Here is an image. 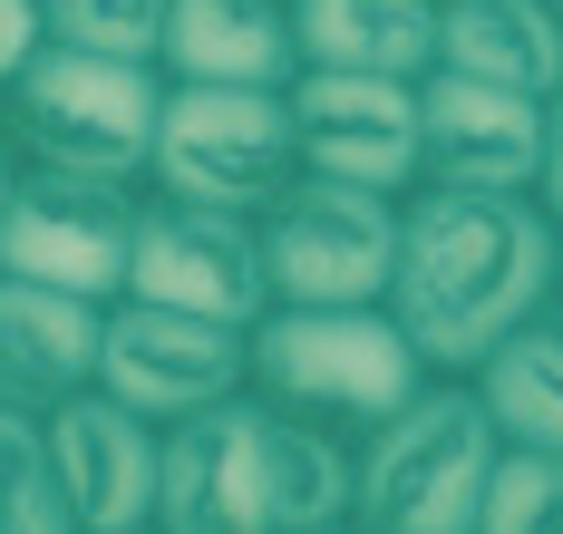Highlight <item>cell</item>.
<instances>
[{"instance_id": "d6986e66", "label": "cell", "mask_w": 563, "mask_h": 534, "mask_svg": "<svg viewBox=\"0 0 563 534\" xmlns=\"http://www.w3.org/2000/svg\"><path fill=\"white\" fill-rule=\"evenodd\" d=\"M0 534H78L49 467V427L30 409H0Z\"/></svg>"}, {"instance_id": "44dd1931", "label": "cell", "mask_w": 563, "mask_h": 534, "mask_svg": "<svg viewBox=\"0 0 563 534\" xmlns=\"http://www.w3.org/2000/svg\"><path fill=\"white\" fill-rule=\"evenodd\" d=\"M476 534H563V457L554 447H506L496 457Z\"/></svg>"}, {"instance_id": "ac0fdd59", "label": "cell", "mask_w": 563, "mask_h": 534, "mask_svg": "<svg viewBox=\"0 0 563 534\" xmlns=\"http://www.w3.org/2000/svg\"><path fill=\"white\" fill-rule=\"evenodd\" d=\"M466 379H476V399H486L506 447H554L563 457V301H544L534 321H515Z\"/></svg>"}, {"instance_id": "9a60e30c", "label": "cell", "mask_w": 563, "mask_h": 534, "mask_svg": "<svg viewBox=\"0 0 563 534\" xmlns=\"http://www.w3.org/2000/svg\"><path fill=\"white\" fill-rule=\"evenodd\" d=\"M175 88H291L301 40L291 0H166V59Z\"/></svg>"}, {"instance_id": "30bf717a", "label": "cell", "mask_w": 563, "mask_h": 534, "mask_svg": "<svg viewBox=\"0 0 563 534\" xmlns=\"http://www.w3.org/2000/svg\"><path fill=\"white\" fill-rule=\"evenodd\" d=\"M136 204L126 185H88V176H30L0 204V272L49 282L78 301H117L126 292V253H136Z\"/></svg>"}, {"instance_id": "603a6c76", "label": "cell", "mask_w": 563, "mask_h": 534, "mask_svg": "<svg viewBox=\"0 0 563 534\" xmlns=\"http://www.w3.org/2000/svg\"><path fill=\"white\" fill-rule=\"evenodd\" d=\"M544 204H554V224H563V88L544 98Z\"/></svg>"}, {"instance_id": "ffe728a7", "label": "cell", "mask_w": 563, "mask_h": 534, "mask_svg": "<svg viewBox=\"0 0 563 534\" xmlns=\"http://www.w3.org/2000/svg\"><path fill=\"white\" fill-rule=\"evenodd\" d=\"M49 10L58 49H88V59H166V0H40Z\"/></svg>"}, {"instance_id": "e0dca14e", "label": "cell", "mask_w": 563, "mask_h": 534, "mask_svg": "<svg viewBox=\"0 0 563 534\" xmlns=\"http://www.w3.org/2000/svg\"><path fill=\"white\" fill-rule=\"evenodd\" d=\"M438 10L448 0H291V40H301V68L428 78L438 68Z\"/></svg>"}, {"instance_id": "5b68a950", "label": "cell", "mask_w": 563, "mask_h": 534, "mask_svg": "<svg viewBox=\"0 0 563 534\" xmlns=\"http://www.w3.org/2000/svg\"><path fill=\"white\" fill-rule=\"evenodd\" d=\"M291 185H301V146H291L282 88H175L166 78L146 194L214 204V214H273Z\"/></svg>"}, {"instance_id": "7a4b0ae2", "label": "cell", "mask_w": 563, "mask_h": 534, "mask_svg": "<svg viewBox=\"0 0 563 534\" xmlns=\"http://www.w3.org/2000/svg\"><path fill=\"white\" fill-rule=\"evenodd\" d=\"M428 379L438 369L418 359L389 301H273L253 321V399L331 437H369Z\"/></svg>"}, {"instance_id": "3957f363", "label": "cell", "mask_w": 563, "mask_h": 534, "mask_svg": "<svg viewBox=\"0 0 563 534\" xmlns=\"http://www.w3.org/2000/svg\"><path fill=\"white\" fill-rule=\"evenodd\" d=\"M0 118H10L20 156H30L40 176H88V185L146 194L156 118H166V68H146V59H88V49L40 40V59L10 78Z\"/></svg>"}, {"instance_id": "2e32d148", "label": "cell", "mask_w": 563, "mask_h": 534, "mask_svg": "<svg viewBox=\"0 0 563 534\" xmlns=\"http://www.w3.org/2000/svg\"><path fill=\"white\" fill-rule=\"evenodd\" d=\"M438 68L554 98L563 88V0H448L438 10Z\"/></svg>"}, {"instance_id": "8fae6325", "label": "cell", "mask_w": 563, "mask_h": 534, "mask_svg": "<svg viewBox=\"0 0 563 534\" xmlns=\"http://www.w3.org/2000/svg\"><path fill=\"white\" fill-rule=\"evenodd\" d=\"M301 176L418 194V78H360V68H301L282 88Z\"/></svg>"}, {"instance_id": "7c38bea8", "label": "cell", "mask_w": 563, "mask_h": 534, "mask_svg": "<svg viewBox=\"0 0 563 534\" xmlns=\"http://www.w3.org/2000/svg\"><path fill=\"white\" fill-rule=\"evenodd\" d=\"M418 185L456 194H544V98L496 78H418Z\"/></svg>"}, {"instance_id": "8992f818", "label": "cell", "mask_w": 563, "mask_h": 534, "mask_svg": "<svg viewBox=\"0 0 563 534\" xmlns=\"http://www.w3.org/2000/svg\"><path fill=\"white\" fill-rule=\"evenodd\" d=\"M156 525L166 534H282L273 496V409L233 389L214 409L175 418L156 457Z\"/></svg>"}, {"instance_id": "9c48e42d", "label": "cell", "mask_w": 563, "mask_h": 534, "mask_svg": "<svg viewBox=\"0 0 563 534\" xmlns=\"http://www.w3.org/2000/svg\"><path fill=\"white\" fill-rule=\"evenodd\" d=\"M126 292L166 301V311H205L253 331L273 311V272H263V214H214V204H175L146 194L136 204V253H126ZM117 292V301H126Z\"/></svg>"}, {"instance_id": "cb8c5ba5", "label": "cell", "mask_w": 563, "mask_h": 534, "mask_svg": "<svg viewBox=\"0 0 563 534\" xmlns=\"http://www.w3.org/2000/svg\"><path fill=\"white\" fill-rule=\"evenodd\" d=\"M30 176V156H20V136H10V118H0V204H10V185Z\"/></svg>"}, {"instance_id": "ba28073f", "label": "cell", "mask_w": 563, "mask_h": 534, "mask_svg": "<svg viewBox=\"0 0 563 534\" xmlns=\"http://www.w3.org/2000/svg\"><path fill=\"white\" fill-rule=\"evenodd\" d=\"M398 204H408V194H369V185L301 176L273 214H263V272H273V301H389Z\"/></svg>"}, {"instance_id": "4fadbf2b", "label": "cell", "mask_w": 563, "mask_h": 534, "mask_svg": "<svg viewBox=\"0 0 563 534\" xmlns=\"http://www.w3.org/2000/svg\"><path fill=\"white\" fill-rule=\"evenodd\" d=\"M40 427H49V467H58V496H68L78 534H117L156 515V457H166L156 418H136L108 389H78Z\"/></svg>"}, {"instance_id": "7402d4cb", "label": "cell", "mask_w": 563, "mask_h": 534, "mask_svg": "<svg viewBox=\"0 0 563 534\" xmlns=\"http://www.w3.org/2000/svg\"><path fill=\"white\" fill-rule=\"evenodd\" d=\"M40 40H49V10L40 0H0V98H10V78L40 59Z\"/></svg>"}, {"instance_id": "277c9868", "label": "cell", "mask_w": 563, "mask_h": 534, "mask_svg": "<svg viewBox=\"0 0 563 534\" xmlns=\"http://www.w3.org/2000/svg\"><path fill=\"white\" fill-rule=\"evenodd\" d=\"M496 457H506V437L476 399V379H428L408 409H389L360 437L350 525L360 534H476Z\"/></svg>"}, {"instance_id": "52a82bcc", "label": "cell", "mask_w": 563, "mask_h": 534, "mask_svg": "<svg viewBox=\"0 0 563 534\" xmlns=\"http://www.w3.org/2000/svg\"><path fill=\"white\" fill-rule=\"evenodd\" d=\"M98 389L126 399L136 418H175L214 409L233 389H253V331L205 321V311H166V301H108V331H98Z\"/></svg>"}, {"instance_id": "484cf974", "label": "cell", "mask_w": 563, "mask_h": 534, "mask_svg": "<svg viewBox=\"0 0 563 534\" xmlns=\"http://www.w3.org/2000/svg\"><path fill=\"white\" fill-rule=\"evenodd\" d=\"M301 534H360V525H301Z\"/></svg>"}, {"instance_id": "4316f807", "label": "cell", "mask_w": 563, "mask_h": 534, "mask_svg": "<svg viewBox=\"0 0 563 534\" xmlns=\"http://www.w3.org/2000/svg\"><path fill=\"white\" fill-rule=\"evenodd\" d=\"M554 301H563V263H554Z\"/></svg>"}, {"instance_id": "6da1fadb", "label": "cell", "mask_w": 563, "mask_h": 534, "mask_svg": "<svg viewBox=\"0 0 563 534\" xmlns=\"http://www.w3.org/2000/svg\"><path fill=\"white\" fill-rule=\"evenodd\" d=\"M554 263H563V224H554L544 194L418 185L398 204L389 311H398V331L418 341V359L438 379H466L515 321H534L554 301Z\"/></svg>"}, {"instance_id": "d4e9b609", "label": "cell", "mask_w": 563, "mask_h": 534, "mask_svg": "<svg viewBox=\"0 0 563 534\" xmlns=\"http://www.w3.org/2000/svg\"><path fill=\"white\" fill-rule=\"evenodd\" d=\"M117 534H166V525H156V515H146V525H117Z\"/></svg>"}, {"instance_id": "5bb4252c", "label": "cell", "mask_w": 563, "mask_h": 534, "mask_svg": "<svg viewBox=\"0 0 563 534\" xmlns=\"http://www.w3.org/2000/svg\"><path fill=\"white\" fill-rule=\"evenodd\" d=\"M98 331H108V301L0 272V409L49 418L58 399L98 389Z\"/></svg>"}]
</instances>
